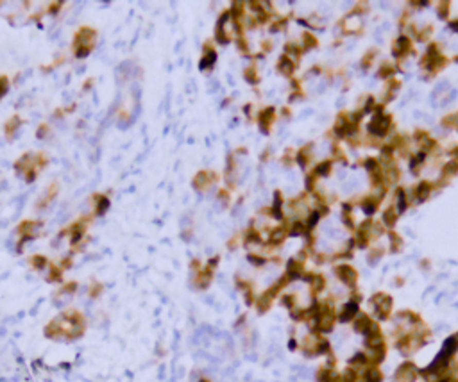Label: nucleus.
Wrapping results in <instances>:
<instances>
[{"label":"nucleus","instance_id":"obj_1","mask_svg":"<svg viewBox=\"0 0 458 382\" xmlns=\"http://www.w3.org/2000/svg\"><path fill=\"white\" fill-rule=\"evenodd\" d=\"M84 331V318L77 311H68L54 318L45 329V336L52 339H76Z\"/></svg>","mask_w":458,"mask_h":382},{"label":"nucleus","instance_id":"obj_2","mask_svg":"<svg viewBox=\"0 0 458 382\" xmlns=\"http://www.w3.org/2000/svg\"><path fill=\"white\" fill-rule=\"evenodd\" d=\"M93 45H95V31L88 27H82L81 31H77L76 34V58L82 59L93 50Z\"/></svg>","mask_w":458,"mask_h":382},{"label":"nucleus","instance_id":"obj_3","mask_svg":"<svg viewBox=\"0 0 458 382\" xmlns=\"http://www.w3.org/2000/svg\"><path fill=\"white\" fill-rule=\"evenodd\" d=\"M229 11H226L224 14H220L219 22H217V29H215V38L217 41H219L220 45H227L229 41H231V36H229V31L226 29L227 22H229Z\"/></svg>","mask_w":458,"mask_h":382},{"label":"nucleus","instance_id":"obj_4","mask_svg":"<svg viewBox=\"0 0 458 382\" xmlns=\"http://www.w3.org/2000/svg\"><path fill=\"white\" fill-rule=\"evenodd\" d=\"M213 181H215V174H212V171H199L193 179V188L202 191V189L208 188Z\"/></svg>","mask_w":458,"mask_h":382},{"label":"nucleus","instance_id":"obj_5","mask_svg":"<svg viewBox=\"0 0 458 382\" xmlns=\"http://www.w3.org/2000/svg\"><path fill=\"white\" fill-rule=\"evenodd\" d=\"M337 273H339V277H340V280H342V282H345L347 286H355V282H356V272L351 266H347V264H344V266H339V268H337Z\"/></svg>","mask_w":458,"mask_h":382},{"label":"nucleus","instance_id":"obj_6","mask_svg":"<svg viewBox=\"0 0 458 382\" xmlns=\"http://www.w3.org/2000/svg\"><path fill=\"white\" fill-rule=\"evenodd\" d=\"M217 59V52L213 50V47L209 43L204 45V58L201 59V70H206V66H208V70L213 66V63H215Z\"/></svg>","mask_w":458,"mask_h":382},{"label":"nucleus","instance_id":"obj_7","mask_svg":"<svg viewBox=\"0 0 458 382\" xmlns=\"http://www.w3.org/2000/svg\"><path fill=\"white\" fill-rule=\"evenodd\" d=\"M356 314H358V304H356V302H347V304L344 305L342 314H340V320L349 321L351 318H355Z\"/></svg>","mask_w":458,"mask_h":382},{"label":"nucleus","instance_id":"obj_8","mask_svg":"<svg viewBox=\"0 0 458 382\" xmlns=\"http://www.w3.org/2000/svg\"><path fill=\"white\" fill-rule=\"evenodd\" d=\"M95 215L97 216H102L104 213L108 211V207H110V200H108V197H104V195H95Z\"/></svg>","mask_w":458,"mask_h":382},{"label":"nucleus","instance_id":"obj_9","mask_svg":"<svg viewBox=\"0 0 458 382\" xmlns=\"http://www.w3.org/2000/svg\"><path fill=\"white\" fill-rule=\"evenodd\" d=\"M272 114H274L272 107L261 111V114H260V127H261V130H265V132L269 130V123H270V120H272Z\"/></svg>","mask_w":458,"mask_h":382},{"label":"nucleus","instance_id":"obj_10","mask_svg":"<svg viewBox=\"0 0 458 382\" xmlns=\"http://www.w3.org/2000/svg\"><path fill=\"white\" fill-rule=\"evenodd\" d=\"M70 241L72 243H77L79 239H81V236H82V232H84V223H76V225H72L70 227Z\"/></svg>","mask_w":458,"mask_h":382},{"label":"nucleus","instance_id":"obj_11","mask_svg":"<svg viewBox=\"0 0 458 382\" xmlns=\"http://www.w3.org/2000/svg\"><path fill=\"white\" fill-rule=\"evenodd\" d=\"M18 125H20V118H18V116H14L13 120H11L9 123H7L6 125V132H9V134H14V130L18 129Z\"/></svg>","mask_w":458,"mask_h":382},{"label":"nucleus","instance_id":"obj_12","mask_svg":"<svg viewBox=\"0 0 458 382\" xmlns=\"http://www.w3.org/2000/svg\"><path fill=\"white\" fill-rule=\"evenodd\" d=\"M32 266H36L38 270H41V268H45L47 266V259H45V257H41V256H36V257H32Z\"/></svg>","mask_w":458,"mask_h":382},{"label":"nucleus","instance_id":"obj_13","mask_svg":"<svg viewBox=\"0 0 458 382\" xmlns=\"http://www.w3.org/2000/svg\"><path fill=\"white\" fill-rule=\"evenodd\" d=\"M7 88H9V81H7V77H0V99L7 93Z\"/></svg>","mask_w":458,"mask_h":382},{"label":"nucleus","instance_id":"obj_14","mask_svg":"<svg viewBox=\"0 0 458 382\" xmlns=\"http://www.w3.org/2000/svg\"><path fill=\"white\" fill-rule=\"evenodd\" d=\"M279 70H281V72H283V73H290V72H292V65H290V63H288V59H287V58L281 59V63H279Z\"/></svg>","mask_w":458,"mask_h":382},{"label":"nucleus","instance_id":"obj_15","mask_svg":"<svg viewBox=\"0 0 458 382\" xmlns=\"http://www.w3.org/2000/svg\"><path fill=\"white\" fill-rule=\"evenodd\" d=\"M254 75H256V73H254V70H245V79H247V81H251V82H256L258 79L254 77Z\"/></svg>","mask_w":458,"mask_h":382},{"label":"nucleus","instance_id":"obj_16","mask_svg":"<svg viewBox=\"0 0 458 382\" xmlns=\"http://www.w3.org/2000/svg\"><path fill=\"white\" fill-rule=\"evenodd\" d=\"M199 382H209V380H208V379H201V380H199Z\"/></svg>","mask_w":458,"mask_h":382}]
</instances>
